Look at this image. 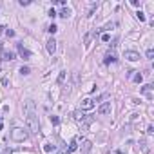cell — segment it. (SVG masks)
<instances>
[{
  "label": "cell",
  "instance_id": "22",
  "mask_svg": "<svg viewBox=\"0 0 154 154\" xmlns=\"http://www.w3.org/2000/svg\"><path fill=\"white\" fill-rule=\"evenodd\" d=\"M150 89H152V85L147 84V85H143V89H141V91H143V92H150Z\"/></svg>",
  "mask_w": 154,
  "mask_h": 154
},
{
  "label": "cell",
  "instance_id": "10",
  "mask_svg": "<svg viewBox=\"0 0 154 154\" xmlns=\"http://www.w3.org/2000/svg\"><path fill=\"white\" fill-rule=\"evenodd\" d=\"M103 62H105V63H111V62H116V55H114V51H109V53H107V55H105Z\"/></svg>",
  "mask_w": 154,
  "mask_h": 154
},
{
  "label": "cell",
  "instance_id": "6",
  "mask_svg": "<svg viewBox=\"0 0 154 154\" xmlns=\"http://www.w3.org/2000/svg\"><path fill=\"white\" fill-rule=\"evenodd\" d=\"M98 112L100 114H109V112H111V102H103V103L98 107Z\"/></svg>",
  "mask_w": 154,
  "mask_h": 154
},
{
  "label": "cell",
  "instance_id": "29",
  "mask_svg": "<svg viewBox=\"0 0 154 154\" xmlns=\"http://www.w3.org/2000/svg\"><path fill=\"white\" fill-rule=\"evenodd\" d=\"M147 132H149V134H152V132H154V127H152V125H149V129H147Z\"/></svg>",
  "mask_w": 154,
  "mask_h": 154
},
{
  "label": "cell",
  "instance_id": "33",
  "mask_svg": "<svg viewBox=\"0 0 154 154\" xmlns=\"http://www.w3.org/2000/svg\"><path fill=\"white\" fill-rule=\"evenodd\" d=\"M118 154H123V152H118Z\"/></svg>",
  "mask_w": 154,
  "mask_h": 154
},
{
  "label": "cell",
  "instance_id": "21",
  "mask_svg": "<svg viewBox=\"0 0 154 154\" xmlns=\"http://www.w3.org/2000/svg\"><path fill=\"white\" fill-rule=\"evenodd\" d=\"M44 150H45V152H53V150H55V145H45Z\"/></svg>",
  "mask_w": 154,
  "mask_h": 154
},
{
  "label": "cell",
  "instance_id": "4",
  "mask_svg": "<svg viewBox=\"0 0 154 154\" xmlns=\"http://www.w3.org/2000/svg\"><path fill=\"white\" fill-rule=\"evenodd\" d=\"M16 51H18V55H20L24 60H29V58H31V53H29V51L26 49L22 44H18V45H16Z\"/></svg>",
  "mask_w": 154,
  "mask_h": 154
},
{
  "label": "cell",
  "instance_id": "12",
  "mask_svg": "<svg viewBox=\"0 0 154 154\" xmlns=\"http://www.w3.org/2000/svg\"><path fill=\"white\" fill-rule=\"evenodd\" d=\"M65 76H67V71H62L60 74H58V85H62L65 82Z\"/></svg>",
  "mask_w": 154,
  "mask_h": 154
},
{
  "label": "cell",
  "instance_id": "16",
  "mask_svg": "<svg viewBox=\"0 0 154 154\" xmlns=\"http://www.w3.org/2000/svg\"><path fill=\"white\" fill-rule=\"evenodd\" d=\"M20 73H22V74H29V73H31V69H29L27 65H22V67H20Z\"/></svg>",
  "mask_w": 154,
  "mask_h": 154
},
{
  "label": "cell",
  "instance_id": "23",
  "mask_svg": "<svg viewBox=\"0 0 154 154\" xmlns=\"http://www.w3.org/2000/svg\"><path fill=\"white\" fill-rule=\"evenodd\" d=\"M47 31H49V33H56V26H55V24H51L49 27H47Z\"/></svg>",
  "mask_w": 154,
  "mask_h": 154
},
{
  "label": "cell",
  "instance_id": "1",
  "mask_svg": "<svg viewBox=\"0 0 154 154\" xmlns=\"http://www.w3.org/2000/svg\"><path fill=\"white\" fill-rule=\"evenodd\" d=\"M24 116H26V123H27V129L31 132H38L40 131V123H38V114L35 111V103L27 100L26 105H24Z\"/></svg>",
  "mask_w": 154,
  "mask_h": 154
},
{
  "label": "cell",
  "instance_id": "28",
  "mask_svg": "<svg viewBox=\"0 0 154 154\" xmlns=\"http://www.w3.org/2000/svg\"><path fill=\"white\" fill-rule=\"evenodd\" d=\"M131 4H132V6H136V7H138V6H140V0H131Z\"/></svg>",
  "mask_w": 154,
  "mask_h": 154
},
{
  "label": "cell",
  "instance_id": "24",
  "mask_svg": "<svg viewBox=\"0 0 154 154\" xmlns=\"http://www.w3.org/2000/svg\"><path fill=\"white\" fill-rule=\"evenodd\" d=\"M152 56H154V49H149L147 51V58H149V60H152Z\"/></svg>",
  "mask_w": 154,
  "mask_h": 154
},
{
  "label": "cell",
  "instance_id": "27",
  "mask_svg": "<svg viewBox=\"0 0 154 154\" xmlns=\"http://www.w3.org/2000/svg\"><path fill=\"white\" fill-rule=\"evenodd\" d=\"M112 27H114V22H111V24H107V26H105L103 29H112Z\"/></svg>",
  "mask_w": 154,
  "mask_h": 154
},
{
  "label": "cell",
  "instance_id": "8",
  "mask_svg": "<svg viewBox=\"0 0 154 154\" xmlns=\"http://www.w3.org/2000/svg\"><path fill=\"white\" fill-rule=\"evenodd\" d=\"M125 58L131 60V62H136V60H140V55L136 51H125Z\"/></svg>",
  "mask_w": 154,
  "mask_h": 154
},
{
  "label": "cell",
  "instance_id": "13",
  "mask_svg": "<svg viewBox=\"0 0 154 154\" xmlns=\"http://www.w3.org/2000/svg\"><path fill=\"white\" fill-rule=\"evenodd\" d=\"M58 15H60L62 18H67V16L71 15V9H69V7H63V9H62V11H60Z\"/></svg>",
  "mask_w": 154,
  "mask_h": 154
},
{
  "label": "cell",
  "instance_id": "31",
  "mask_svg": "<svg viewBox=\"0 0 154 154\" xmlns=\"http://www.w3.org/2000/svg\"><path fill=\"white\" fill-rule=\"evenodd\" d=\"M2 154H11V150H9V149H6V150H4Z\"/></svg>",
  "mask_w": 154,
  "mask_h": 154
},
{
  "label": "cell",
  "instance_id": "25",
  "mask_svg": "<svg viewBox=\"0 0 154 154\" xmlns=\"http://www.w3.org/2000/svg\"><path fill=\"white\" fill-rule=\"evenodd\" d=\"M49 16H51V18H55V16H56V11H55V9H49Z\"/></svg>",
  "mask_w": 154,
  "mask_h": 154
},
{
  "label": "cell",
  "instance_id": "30",
  "mask_svg": "<svg viewBox=\"0 0 154 154\" xmlns=\"http://www.w3.org/2000/svg\"><path fill=\"white\" fill-rule=\"evenodd\" d=\"M4 29H6V27H4V26H0V35H4V33H6Z\"/></svg>",
  "mask_w": 154,
  "mask_h": 154
},
{
  "label": "cell",
  "instance_id": "9",
  "mask_svg": "<svg viewBox=\"0 0 154 154\" xmlns=\"http://www.w3.org/2000/svg\"><path fill=\"white\" fill-rule=\"evenodd\" d=\"M45 47H47V51L53 55V53L56 51V40H55V38H49V40H47V44H45Z\"/></svg>",
  "mask_w": 154,
  "mask_h": 154
},
{
  "label": "cell",
  "instance_id": "2",
  "mask_svg": "<svg viewBox=\"0 0 154 154\" xmlns=\"http://www.w3.org/2000/svg\"><path fill=\"white\" fill-rule=\"evenodd\" d=\"M11 140H13V141H24V140H27V131H24V129H20V127L13 129V131H11Z\"/></svg>",
  "mask_w": 154,
  "mask_h": 154
},
{
  "label": "cell",
  "instance_id": "18",
  "mask_svg": "<svg viewBox=\"0 0 154 154\" xmlns=\"http://www.w3.org/2000/svg\"><path fill=\"white\" fill-rule=\"evenodd\" d=\"M92 35H94V33H87V35H85V38H84V42L89 44V42H91V38H92Z\"/></svg>",
  "mask_w": 154,
  "mask_h": 154
},
{
  "label": "cell",
  "instance_id": "20",
  "mask_svg": "<svg viewBox=\"0 0 154 154\" xmlns=\"http://www.w3.org/2000/svg\"><path fill=\"white\" fill-rule=\"evenodd\" d=\"M58 121H60L58 116H51V123H53V125H58Z\"/></svg>",
  "mask_w": 154,
  "mask_h": 154
},
{
  "label": "cell",
  "instance_id": "14",
  "mask_svg": "<svg viewBox=\"0 0 154 154\" xmlns=\"http://www.w3.org/2000/svg\"><path fill=\"white\" fill-rule=\"evenodd\" d=\"M89 149H91V141H84V150H82V154H87Z\"/></svg>",
  "mask_w": 154,
  "mask_h": 154
},
{
  "label": "cell",
  "instance_id": "7",
  "mask_svg": "<svg viewBox=\"0 0 154 154\" xmlns=\"http://www.w3.org/2000/svg\"><path fill=\"white\" fill-rule=\"evenodd\" d=\"M149 150H150V147H149L147 141H140V145H138V152H140V154H149Z\"/></svg>",
  "mask_w": 154,
  "mask_h": 154
},
{
  "label": "cell",
  "instance_id": "11",
  "mask_svg": "<svg viewBox=\"0 0 154 154\" xmlns=\"http://www.w3.org/2000/svg\"><path fill=\"white\" fill-rule=\"evenodd\" d=\"M78 141H80V138H73V141H71V145H69V152H74V150H76L78 149Z\"/></svg>",
  "mask_w": 154,
  "mask_h": 154
},
{
  "label": "cell",
  "instance_id": "19",
  "mask_svg": "<svg viewBox=\"0 0 154 154\" xmlns=\"http://www.w3.org/2000/svg\"><path fill=\"white\" fill-rule=\"evenodd\" d=\"M102 40H103V42H109V40H111V35H109V33H103V35H102Z\"/></svg>",
  "mask_w": 154,
  "mask_h": 154
},
{
  "label": "cell",
  "instance_id": "17",
  "mask_svg": "<svg viewBox=\"0 0 154 154\" xmlns=\"http://www.w3.org/2000/svg\"><path fill=\"white\" fill-rule=\"evenodd\" d=\"M136 16H138V20H145V13H143V11H138V13H136Z\"/></svg>",
  "mask_w": 154,
  "mask_h": 154
},
{
  "label": "cell",
  "instance_id": "5",
  "mask_svg": "<svg viewBox=\"0 0 154 154\" xmlns=\"http://www.w3.org/2000/svg\"><path fill=\"white\" fill-rule=\"evenodd\" d=\"M2 58L6 62H13L15 58H16V53L15 51H2Z\"/></svg>",
  "mask_w": 154,
  "mask_h": 154
},
{
  "label": "cell",
  "instance_id": "26",
  "mask_svg": "<svg viewBox=\"0 0 154 154\" xmlns=\"http://www.w3.org/2000/svg\"><path fill=\"white\" fill-rule=\"evenodd\" d=\"M6 35H7V36H15V31H11V29H7V31H6Z\"/></svg>",
  "mask_w": 154,
  "mask_h": 154
},
{
  "label": "cell",
  "instance_id": "3",
  "mask_svg": "<svg viewBox=\"0 0 154 154\" xmlns=\"http://www.w3.org/2000/svg\"><path fill=\"white\" fill-rule=\"evenodd\" d=\"M94 102L96 100H92V98H84L82 100V111H91V109H94Z\"/></svg>",
  "mask_w": 154,
  "mask_h": 154
},
{
  "label": "cell",
  "instance_id": "15",
  "mask_svg": "<svg viewBox=\"0 0 154 154\" xmlns=\"http://www.w3.org/2000/svg\"><path fill=\"white\" fill-rule=\"evenodd\" d=\"M134 82L141 84V82H143V74H141V73H136V74H134Z\"/></svg>",
  "mask_w": 154,
  "mask_h": 154
},
{
  "label": "cell",
  "instance_id": "32",
  "mask_svg": "<svg viewBox=\"0 0 154 154\" xmlns=\"http://www.w3.org/2000/svg\"><path fill=\"white\" fill-rule=\"evenodd\" d=\"M2 129H4V125H2V123H0V131H2Z\"/></svg>",
  "mask_w": 154,
  "mask_h": 154
}]
</instances>
